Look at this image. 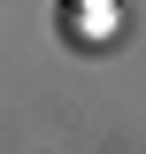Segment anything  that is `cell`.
<instances>
[{
  "instance_id": "cell-1",
  "label": "cell",
  "mask_w": 146,
  "mask_h": 154,
  "mask_svg": "<svg viewBox=\"0 0 146 154\" xmlns=\"http://www.w3.org/2000/svg\"><path fill=\"white\" fill-rule=\"evenodd\" d=\"M115 31H123L115 0H62V38L69 46H108Z\"/></svg>"
}]
</instances>
